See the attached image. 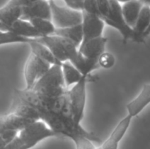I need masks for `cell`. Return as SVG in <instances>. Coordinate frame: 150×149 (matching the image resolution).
I'll list each match as a JSON object with an SVG mask.
<instances>
[{
  "label": "cell",
  "mask_w": 150,
  "mask_h": 149,
  "mask_svg": "<svg viewBox=\"0 0 150 149\" xmlns=\"http://www.w3.org/2000/svg\"><path fill=\"white\" fill-rule=\"evenodd\" d=\"M29 21L42 37L54 34L56 27L51 20L44 18H32Z\"/></svg>",
  "instance_id": "obj_21"
},
{
  "label": "cell",
  "mask_w": 150,
  "mask_h": 149,
  "mask_svg": "<svg viewBox=\"0 0 150 149\" xmlns=\"http://www.w3.org/2000/svg\"><path fill=\"white\" fill-rule=\"evenodd\" d=\"M62 1L64 2L66 7L77 11H83L84 0H62Z\"/></svg>",
  "instance_id": "obj_27"
},
{
  "label": "cell",
  "mask_w": 150,
  "mask_h": 149,
  "mask_svg": "<svg viewBox=\"0 0 150 149\" xmlns=\"http://www.w3.org/2000/svg\"><path fill=\"white\" fill-rule=\"evenodd\" d=\"M0 30L1 31H4V32H7V31H10L9 28L0 20Z\"/></svg>",
  "instance_id": "obj_29"
},
{
  "label": "cell",
  "mask_w": 150,
  "mask_h": 149,
  "mask_svg": "<svg viewBox=\"0 0 150 149\" xmlns=\"http://www.w3.org/2000/svg\"><path fill=\"white\" fill-rule=\"evenodd\" d=\"M117 1H119V2L121 4V3H125V2H127V1H131V0H117Z\"/></svg>",
  "instance_id": "obj_32"
},
{
  "label": "cell",
  "mask_w": 150,
  "mask_h": 149,
  "mask_svg": "<svg viewBox=\"0 0 150 149\" xmlns=\"http://www.w3.org/2000/svg\"><path fill=\"white\" fill-rule=\"evenodd\" d=\"M51 65L30 53L23 69L26 90H31L38 80L49 70Z\"/></svg>",
  "instance_id": "obj_6"
},
{
  "label": "cell",
  "mask_w": 150,
  "mask_h": 149,
  "mask_svg": "<svg viewBox=\"0 0 150 149\" xmlns=\"http://www.w3.org/2000/svg\"><path fill=\"white\" fill-rule=\"evenodd\" d=\"M28 45L30 47L31 53L40 59L43 60L51 65H61L62 63L56 58L54 54L45 45L38 42L36 39L32 40L28 43Z\"/></svg>",
  "instance_id": "obj_17"
},
{
  "label": "cell",
  "mask_w": 150,
  "mask_h": 149,
  "mask_svg": "<svg viewBox=\"0 0 150 149\" xmlns=\"http://www.w3.org/2000/svg\"><path fill=\"white\" fill-rule=\"evenodd\" d=\"M109 2L110 10L108 15L106 17L102 18L105 24L117 29L121 34L124 42H127L129 39L133 40V30L126 23L123 18L121 4L117 0H109Z\"/></svg>",
  "instance_id": "obj_5"
},
{
  "label": "cell",
  "mask_w": 150,
  "mask_h": 149,
  "mask_svg": "<svg viewBox=\"0 0 150 149\" xmlns=\"http://www.w3.org/2000/svg\"><path fill=\"white\" fill-rule=\"evenodd\" d=\"M71 140L74 143L76 149H96L93 142L85 136H76Z\"/></svg>",
  "instance_id": "obj_23"
},
{
  "label": "cell",
  "mask_w": 150,
  "mask_h": 149,
  "mask_svg": "<svg viewBox=\"0 0 150 149\" xmlns=\"http://www.w3.org/2000/svg\"><path fill=\"white\" fill-rule=\"evenodd\" d=\"M143 4L139 0H131L123 3L122 5V13L126 23L132 29L135 26Z\"/></svg>",
  "instance_id": "obj_16"
},
{
  "label": "cell",
  "mask_w": 150,
  "mask_h": 149,
  "mask_svg": "<svg viewBox=\"0 0 150 149\" xmlns=\"http://www.w3.org/2000/svg\"><path fill=\"white\" fill-rule=\"evenodd\" d=\"M33 39H26V38L21 37L18 35L16 34L13 32L7 31L0 30V45H7V44H13V43H26L28 44Z\"/></svg>",
  "instance_id": "obj_22"
},
{
  "label": "cell",
  "mask_w": 150,
  "mask_h": 149,
  "mask_svg": "<svg viewBox=\"0 0 150 149\" xmlns=\"http://www.w3.org/2000/svg\"><path fill=\"white\" fill-rule=\"evenodd\" d=\"M132 119L133 118L129 115L122 118L114 127L109 137L96 149H118L119 144L128 130Z\"/></svg>",
  "instance_id": "obj_9"
},
{
  "label": "cell",
  "mask_w": 150,
  "mask_h": 149,
  "mask_svg": "<svg viewBox=\"0 0 150 149\" xmlns=\"http://www.w3.org/2000/svg\"><path fill=\"white\" fill-rule=\"evenodd\" d=\"M82 12L100 16V12L98 10L96 0H84L83 1V11Z\"/></svg>",
  "instance_id": "obj_25"
},
{
  "label": "cell",
  "mask_w": 150,
  "mask_h": 149,
  "mask_svg": "<svg viewBox=\"0 0 150 149\" xmlns=\"http://www.w3.org/2000/svg\"><path fill=\"white\" fill-rule=\"evenodd\" d=\"M61 70L64 84L67 89H69L70 86H73L80 81L83 76L69 61L62 62Z\"/></svg>",
  "instance_id": "obj_20"
},
{
  "label": "cell",
  "mask_w": 150,
  "mask_h": 149,
  "mask_svg": "<svg viewBox=\"0 0 150 149\" xmlns=\"http://www.w3.org/2000/svg\"><path fill=\"white\" fill-rule=\"evenodd\" d=\"M10 32L29 39H37L42 37L29 20L19 18L10 27Z\"/></svg>",
  "instance_id": "obj_15"
},
{
  "label": "cell",
  "mask_w": 150,
  "mask_h": 149,
  "mask_svg": "<svg viewBox=\"0 0 150 149\" xmlns=\"http://www.w3.org/2000/svg\"><path fill=\"white\" fill-rule=\"evenodd\" d=\"M70 62L74 65V67L81 73L82 75L84 76H89L92 72L100 67L98 60L86 58L79 52H78L73 59L70 60Z\"/></svg>",
  "instance_id": "obj_18"
},
{
  "label": "cell",
  "mask_w": 150,
  "mask_h": 149,
  "mask_svg": "<svg viewBox=\"0 0 150 149\" xmlns=\"http://www.w3.org/2000/svg\"><path fill=\"white\" fill-rule=\"evenodd\" d=\"M107 40L106 37L102 36L82 42L79 47V52L86 58L98 60L101 54L105 52Z\"/></svg>",
  "instance_id": "obj_11"
},
{
  "label": "cell",
  "mask_w": 150,
  "mask_h": 149,
  "mask_svg": "<svg viewBox=\"0 0 150 149\" xmlns=\"http://www.w3.org/2000/svg\"><path fill=\"white\" fill-rule=\"evenodd\" d=\"M81 26L83 32L82 42H84L102 37L105 23L100 16L82 12Z\"/></svg>",
  "instance_id": "obj_7"
},
{
  "label": "cell",
  "mask_w": 150,
  "mask_h": 149,
  "mask_svg": "<svg viewBox=\"0 0 150 149\" xmlns=\"http://www.w3.org/2000/svg\"><path fill=\"white\" fill-rule=\"evenodd\" d=\"M150 25V7L149 6L143 5L139 15L138 17L133 30L134 33V42L142 43L144 42L145 32L149 28Z\"/></svg>",
  "instance_id": "obj_14"
},
{
  "label": "cell",
  "mask_w": 150,
  "mask_h": 149,
  "mask_svg": "<svg viewBox=\"0 0 150 149\" xmlns=\"http://www.w3.org/2000/svg\"><path fill=\"white\" fill-rule=\"evenodd\" d=\"M96 1L100 18H103L106 17L110 10L109 0H96Z\"/></svg>",
  "instance_id": "obj_26"
},
{
  "label": "cell",
  "mask_w": 150,
  "mask_h": 149,
  "mask_svg": "<svg viewBox=\"0 0 150 149\" xmlns=\"http://www.w3.org/2000/svg\"><path fill=\"white\" fill-rule=\"evenodd\" d=\"M25 0H10L0 8V20L9 28L21 17V7L24 6Z\"/></svg>",
  "instance_id": "obj_10"
},
{
  "label": "cell",
  "mask_w": 150,
  "mask_h": 149,
  "mask_svg": "<svg viewBox=\"0 0 150 149\" xmlns=\"http://www.w3.org/2000/svg\"><path fill=\"white\" fill-rule=\"evenodd\" d=\"M31 90L45 98H57L67 93L61 65H51Z\"/></svg>",
  "instance_id": "obj_1"
},
{
  "label": "cell",
  "mask_w": 150,
  "mask_h": 149,
  "mask_svg": "<svg viewBox=\"0 0 150 149\" xmlns=\"http://www.w3.org/2000/svg\"><path fill=\"white\" fill-rule=\"evenodd\" d=\"M149 34H150V25H149V28H148V29H146V32H145V33H144V38H146V37H148V36H149Z\"/></svg>",
  "instance_id": "obj_31"
},
{
  "label": "cell",
  "mask_w": 150,
  "mask_h": 149,
  "mask_svg": "<svg viewBox=\"0 0 150 149\" xmlns=\"http://www.w3.org/2000/svg\"><path fill=\"white\" fill-rule=\"evenodd\" d=\"M116 63V58L111 53L104 52L98 58V64L100 67L104 69H111Z\"/></svg>",
  "instance_id": "obj_24"
},
{
  "label": "cell",
  "mask_w": 150,
  "mask_h": 149,
  "mask_svg": "<svg viewBox=\"0 0 150 149\" xmlns=\"http://www.w3.org/2000/svg\"><path fill=\"white\" fill-rule=\"evenodd\" d=\"M54 34L71 41L79 47L83 41V32L81 23L66 28H56Z\"/></svg>",
  "instance_id": "obj_19"
},
{
  "label": "cell",
  "mask_w": 150,
  "mask_h": 149,
  "mask_svg": "<svg viewBox=\"0 0 150 149\" xmlns=\"http://www.w3.org/2000/svg\"><path fill=\"white\" fill-rule=\"evenodd\" d=\"M7 145V143L3 137L2 134L0 132V149H4V147Z\"/></svg>",
  "instance_id": "obj_28"
},
{
  "label": "cell",
  "mask_w": 150,
  "mask_h": 149,
  "mask_svg": "<svg viewBox=\"0 0 150 149\" xmlns=\"http://www.w3.org/2000/svg\"><path fill=\"white\" fill-rule=\"evenodd\" d=\"M143 5L149 6L150 7V0H139Z\"/></svg>",
  "instance_id": "obj_30"
},
{
  "label": "cell",
  "mask_w": 150,
  "mask_h": 149,
  "mask_svg": "<svg viewBox=\"0 0 150 149\" xmlns=\"http://www.w3.org/2000/svg\"><path fill=\"white\" fill-rule=\"evenodd\" d=\"M36 40L45 45L61 63L70 61L79 52V47L73 42L55 34L44 36Z\"/></svg>",
  "instance_id": "obj_3"
},
{
  "label": "cell",
  "mask_w": 150,
  "mask_h": 149,
  "mask_svg": "<svg viewBox=\"0 0 150 149\" xmlns=\"http://www.w3.org/2000/svg\"><path fill=\"white\" fill-rule=\"evenodd\" d=\"M90 80V75H83L80 81L67 91L70 114L73 120L79 124H81L84 117L86 104V84Z\"/></svg>",
  "instance_id": "obj_2"
},
{
  "label": "cell",
  "mask_w": 150,
  "mask_h": 149,
  "mask_svg": "<svg viewBox=\"0 0 150 149\" xmlns=\"http://www.w3.org/2000/svg\"><path fill=\"white\" fill-rule=\"evenodd\" d=\"M149 104L150 84H144L138 96L126 105V108L128 112L127 115H130L132 118L137 116Z\"/></svg>",
  "instance_id": "obj_12"
},
{
  "label": "cell",
  "mask_w": 150,
  "mask_h": 149,
  "mask_svg": "<svg viewBox=\"0 0 150 149\" xmlns=\"http://www.w3.org/2000/svg\"><path fill=\"white\" fill-rule=\"evenodd\" d=\"M23 20L44 18L51 20V7L48 0H35L21 7V17Z\"/></svg>",
  "instance_id": "obj_8"
},
{
  "label": "cell",
  "mask_w": 150,
  "mask_h": 149,
  "mask_svg": "<svg viewBox=\"0 0 150 149\" xmlns=\"http://www.w3.org/2000/svg\"><path fill=\"white\" fill-rule=\"evenodd\" d=\"M51 7V21L56 28H66L81 24L82 12L59 6L54 0H48Z\"/></svg>",
  "instance_id": "obj_4"
},
{
  "label": "cell",
  "mask_w": 150,
  "mask_h": 149,
  "mask_svg": "<svg viewBox=\"0 0 150 149\" xmlns=\"http://www.w3.org/2000/svg\"><path fill=\"white\" fill-rule=\"evenodd\" d=\"M33 122L35 121L9 112L6 115H0V131L11 130L20 131Z\"/></svg>",
  "instance_id": "obj_13"
}]
</instances>
